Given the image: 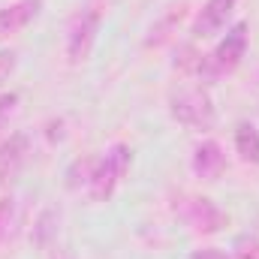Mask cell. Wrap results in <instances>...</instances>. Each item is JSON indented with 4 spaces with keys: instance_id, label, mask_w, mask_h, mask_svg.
<instances>
[{
    "instance_id": "1",
    "label": "cell",
    "mask_w": 259,
    "mask_h": 259,
    "mask_svg": "<svg viewBox=\"0 0 259 259\" xmlns=\"http://www.w3.org/2000/svg\"><path fill=\"white\" fill-rule=\"evenodd\" d=\"M130 169V148L127 145H112L103 160H97L94 175H91V196L94 202H109L112 193L118 190L121 178Z\"/></svg>"
},
{
    "instance_id": "2",
    "label": "cell",
    "mask_w": 259,
    "mask_h": 259,
    "mask_svg": "<svg viewBox=\"0 0 259 259\" xmlns=\"http://www.w3.org/2000/svg\"><path fill=\"white\" fill-rule=\"evenodd\" d=\"M100 6H84L81 12H75V18L69 21V30H66V58L69 64H81L88 61L91 49H94V39H97V30H100Z\"/></svg>"
},
{
    "instance_id": "3",
    "label": "cell",
    "mask_w": 259,
    "mask_h": 259,
    "mask_svg": "<svg viewBox=\"0 0 259 259\" xmlns=\"http://www.w3.org/2000/svg\"><path fill=\"white\" fill-rule=\"evenodd\" d=\"M172 118L184 127L193 130H211L214 127V106H211V97L202 91V88H187L181 94L172 97Z\"/></svg>"
},
{
    "instance_id": "4",
    "label": "cell",
    "mask_w": 259,
    "mask_h": 259,
    "mask_svg": "<svg viewBox=\"0 0 259 259\" xmlns=\"http://www.w3.org/2000/svg\"><path fill=\"white\" fill-rule=\"evenodd\" d=\"M244 52H247V24L238 21L226 33V39L214 49V55L208 58V64L202 66V72H208V75H226V72H232L235 66L241 64Z\"/></svg>"
},
{
    "instance_id": "5",
    "label": "cell",
    "mask_w": 259,
    "mask_h": 259,
    "mask_svg": "<svg viewBox=\"0 0 259 259\" xmlns=\"http://www.w3.org/2000/svg\"><path fill=\"white\" fill-rule=\"evenodd\" d=\"M175 211L181 214L184 223H190L199 232H217L220 226H226V214H223L211 199H202V196L178 199V202H175Z\"/></svg>"
},
{
    "instance_id": "6",
    "label": "cell",
    "mask_w": 259,
    "mask_h": 259,
    "mask_svg": "<svg viewBox=\"0 0 259 259\" xmlns=\"http://www.w3.org/2000/svg\"><path fill=\"white\" fill-rule=\"evenodd\" d=\"M232 9H235V0H208L199 9V15H196V21H193V36H211V33H217L226 24V18L232 15Z\"/></svg>"
},
{
    "instance_id": "7",
    "label": "cell",
    "mask_w": 259,
    "mask_h": 259,
    "mask_svg": "<svg viewBox=\"0 0 259 259\" xmlns=\"http://www.w3.org/2000/svg\"><path fill=\"white\" fill-rule=\"evenodd\" d=\"M36 15H39V0H18L6 9H0V39L24 30Z\"/></svg>"
},
{
    "instance_id": "8",
    "label": "cell",
    "mask_w": 259,
    "mask_h": 259,
    "mask_svg": "<svg viewBox=\"0 0 259 259\" xmlns=\"http://www.w3.org/2000/svg\"><path fill=\"white\" fill-rule=\"evenodd\" d=\"M223 166H226V157H223V151H220L217 142H202L193 151V172L199 178L211 181V178H217L223 172Z\"/></svg>"
},
{
    "instance_id": "9",
    "label": "cell",
    "mask_w": 259,
    "mask_h": 259,
    "mask_svg": "<svg viewBox=\"0 0 259 259\" xmlns=\"http://www.w3.org/2000/svg\"><path fill=\"white\" fill-rule=\"evenodd\" d=\"M24 154H27V136L24 133L9 136V142L0 145V178H12L21 169Z\"/></svg>"
},
{
    "instance_id": "10",
    "label": "cell",
    "mask_w": 259,
    "mask_h": 259,
    "mask_svg": "<svg viewBox=\"0 0 259 259\" xmlns=\"http://www.w3.org/2000/svg\"><path fill=\"white\" fill-rule=\"evenodd\" d=\"M235 151L244 163H259V130L253 124H238L235 130Z\"/></svg>"
},
{
    "instance_id": "11",
    "label": "cell",
    "mask_w": 259,
    "mask_h": 259,
    "mask_svg": "<svg viewBox=\"0 0 259 259\" xmlns=\"http://www.w3.org/2000/svg\"><path fill=\"white\" fill-rule=\"evenodd\" d=\"M12 223H15V202H12L9 196H3V199H0V244L9 238Z\"/></svg>"
},
{
    "instance_id": "12",
    "label": "cell",
    "mask_w": 259,
    "mask_h": 259,
    "mask_svg": "<svg viewBox=\"0 0 259 259\" xmlns=\"http://www.w3.org/2000/svg\"><path fill=\"white\" fill-rule=\"evenodd\" d=\"M15 106H18V94H0V127L12 118Z\"/></svg>"
},
{
    "instance_id": "13",
    "label": "cell",
    "mask_w": 259,
    "mask_h": 259,
    "mask_svg": "<svg viewBox=\"0 0 259 259\" xmlns=\"http://www.w3.org/2000/svg\"><path fill=\"white\" fill-rule=\"evenodd\" d=\"M238 259H259V241H238Z\"/></svg>"
},
{
    "instance_id": "14",
    "label": "cell",
    "mask_w": 259,
    "mask_h": 259,
    "mask_svg": "<svg viewBox=\"0 0 259 259\" xmlns=\"http://www.w3.org/2000/svg\"><path fill=\"white\" fill-rule=\"evenodd\" d=\"M12 69H15V55L12 52H0V81H6Z\"/></svg>"
},
{
    "instance_id": "15",
    "label": "cell",
    "mask_w": 259,
    "mask_h": 259,
    "mask_svg": "<svg viewBox=\"0 0 259 259\" xmlns=\"http://www.w3.org/2000/svg\"><path fill=\"white\" fill-rule=\"evenodd\" d=\"M190 259H232L226 250H217V247H205V250H193Z\"/></svg>"
}]
</instances>
